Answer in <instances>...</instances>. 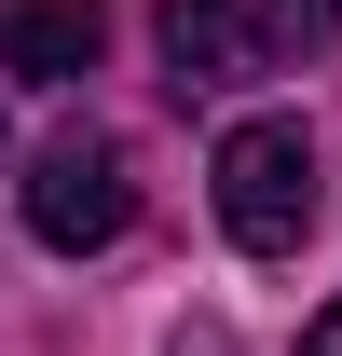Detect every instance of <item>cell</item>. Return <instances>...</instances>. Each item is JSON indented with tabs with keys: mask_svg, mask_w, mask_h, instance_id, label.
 I'll return each mask as SVG.
<instances>
[{
	"mask_svg": "<svg viewBox=\"0 0 342 356\" xmlns=\"http://www.w3.org/2000/svg\"><path fill=\"white\" fill-rule=\"evenodd\" d=\"M301 356H342V302H329V315H315V329H301Z\"/></svg>",
	"mask_w": 342,
	"mask_h": 356,
	"instance_id": "obj_7",
	"label": "cell"
},
{
	"mask_svg": "<svg viewBox=\"0 0 342 356\" xmlns=\"http://www.w3.org/2000/svg\"><path fill=\"white\" fill-rule=\"evenodd\" d=\"M0 151H14V137H0Z\"/></svg>",
	"mask_w": 342,
	"mask_h": 356,
	"instance_id": "obj_8",
	"label": "cell"
},
{
	"mask_svg": "<svg viewBox=\"0 0 342 356\" xmlns=\"http://www.w3.org/2000/svg\"><path fill=\"white\" fill-rule=\"evenodd\" d=\"M206 178H219V233L247 261H288L301 233H315V137L301 124H233Z\"/></svg>",
	"mask_w": 342,
	"mask_h": 356,
	"instance_id": "obj_1",
	"label": "cell"
},
{
	"mask_svg": "<svg viewBox=\"0 0 342 356\" xmlns=\"http://www.w3.org/2000/svg\"><path fill=\"white\" fill-rule=\"evenodd\" d=\"M124 220H137V178H124V151H110L96 124H69V137L28 151V233H42L55 261H96Z\"/></svg>",
	"mask_w": 342,
	"mask_h": 356,
	"instance_id": "obj_2",
	"label": "cell"
},
{
	"mask_svg": "<svg viewBox=\"0 0 342 356\" xmlns=\"http://www.w3.org/2000/svg\"><path fill=\"white\" fill-rule=\"evenodd\" d=\"M165 69H178V96H219L247 69H274L260 55V0H165Z\"/></svg>",
	"mask_w": 342,
	"mask_h": 356,
	"instance_id": "obj_3",
	"label": "cell"
},
{
	"mask_svg": "<svg viewBox=\"0 0 342 356\" xmlns=\"http://www.w3.org/2000/svg\"><path fill=\"white\" fill-rule=\"evenodd\" d=\"M342 28V0H260V55H315Z\"/></svg>",
	"mask_w": 342,
	"mask_h": 356,
	"instance_id": "obj_5",
	"label": "cell"
},
{
	"mask_svg": "<svg viewBox=\"0 0 342 356\" xmlns=\"http://www.w3.org/2000/svg\"><path fill=\"white\" fill-rule=\"evenodd\" d=\"M110 55V14L96 0H0V69L14 83H83Z\"/></svg>",
	"mask_w": 342,
	"mask_h": 356,
	"instance_id": "obj_4",
	"label": "cell"
},
{
	"mask_svg": "<svg viewBox=\"0 0 342 356\" xmlns=\"http://www.w3.org/2000/svg\"><path fill=\"white\" fill-rule=\"evenodd\" d=\"M165 356H247V343H233L219 315H178V343H165Z\"/></svg>",
	"mask_w": 342,
	"mask_h": 356,
	"instance_id": "obj_6",
	"label": "cell"
}]
</instances>
